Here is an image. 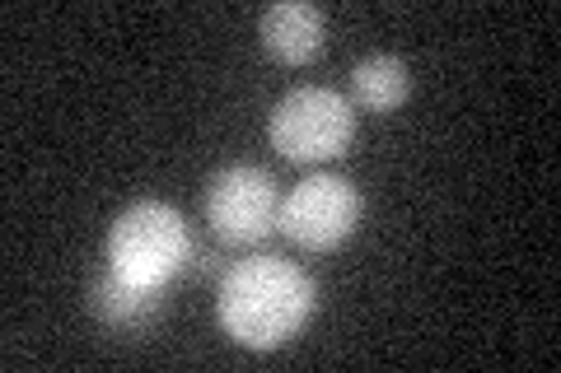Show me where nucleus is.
I'll use <instances>...</instances> for the list:
<instances>
[{
  "mask_svg": "<svg viewBox=\"0 0 561 373\" xmlns=\"http://www.w3.org/2000/svg\"><path fill=\"white\" fill-rule=\"evenodd\" d=\"M319 290L313 280L286 257H239L220 276L216 290V317L225 336H234L243 350H276L290 336H300L309 323Z\"/></svg>",
  "mask_w": 561,
  "mask_h": 373,
  "instance_id": "f257e3e1",
  "label": "nucleus"
},
{
  "mask_svg": "<svg viewBox=\"0 0 561 373\" xmlns=\"http://www.w3.org/2000/svg\"><path fill=\"white\" fill-rule=\"evenodd\" d=\"M103 261H108L117 276L136 280V285L164 290L192 261V238H187L183 215L169 201H131L127 210H117V220L108 224Z\"/></svg>",
  "mask_w": 561,
  "mask_h": 373,
  "instance_id": "f03ea898",
  "label": "nucleus"
},
{
  "mask_svg": "<svg viewBox=\"0 0 561 373\" xmlns=\"http://www.w3.org/2000/svg\"><path fill=\"white\" fill-rule=\"evenodd\" d=\"M267 136L290 164H328L356 136V108H351V98H342L337 89L300 84L272 108Z\"/></svg>",
  "mask_w": 561,
  "mask_h": 373,
  "instance_id": "7ed1b4c3",
  "label": "nucleus"
},
{
  "mask_svg": "<svg viewBox=\"0 0 561 373\" xmlns=\"http://www.w3.org/2000/svg\"><path fill=\"white\" fill-rule=\"evenodd\" d=\"M365 197L342 173H309L280 201L276 229L305 253H332L360 229Z\"/></svg>",
  "mask_w": 561,
  "mask_h": 373,
  "instance_id": "20e7f679",
  "label": "nucleus"
},
{
  "mask_svg": "<svg viewBox=\"0 0 561 373\" xmlns=\"http://www.w3.org/2000/svg\"><path fill=\"white\" fill-rule=\"evenodd\" d=\"M206 224L225 247H253L276 229L280 220V191L267 168L257 164H225L206 183Z\"/></svg>",
  "mask_w": 561,
  "mask_h": 373,
  "instance_id": "39448f33",
  "label": "nucleus"
},
{
  "mask_svg": "<svg viewBox=\"0 0 561 373\" xmlns=\"http://www.w3.org/2000/svg\"><path fill=\"white\" fill-rule=\"evenodd\" d=\"M257 38L267 47L272 61L309 66L328 43V20H323L319 5H305V0H276V5L262 10Z\"/></svg>",
  "mask_w": 561,
  "mask_h": 373,
  "instance_id": "423d86ee",
  "label": "nucleus"
},
{
  "mask_svg": "<svg viewBox=\"0 0 561 373\" xmlns=\"http://www.w3.org/2000/svg\"><path fill=\"white\" fill-rule=\"evenodd\" d=\"M160 294L164 290H146L136 280L117 276L113 266H103L90 280V290H84V304H90L94 323H103L108 331H146L160 317V304H164Z\"/></svg>",
  "mask_w": 561,
  "mask_h": 373,
  "instance_id": "0eeeda50",
  "label": "nucleus"
},
{
  "mask_svg": "<svg viewBox=\"0 0 561 373\" xmlns=\"http://www.w3.org/2000/svg\"><path fill=\"white\" fill-rule=\"evenodd\" d=\"M408 89H412L408 61L389 57V51H375V57H360L351 66V98H356L365 113L402 108V103H408Z\"/></svg>",
  "mask_w": 561,
  "mask_h": 373,
  "instance_id": "6e6552de",
  "label": "nucleus"
}]
</instances>
